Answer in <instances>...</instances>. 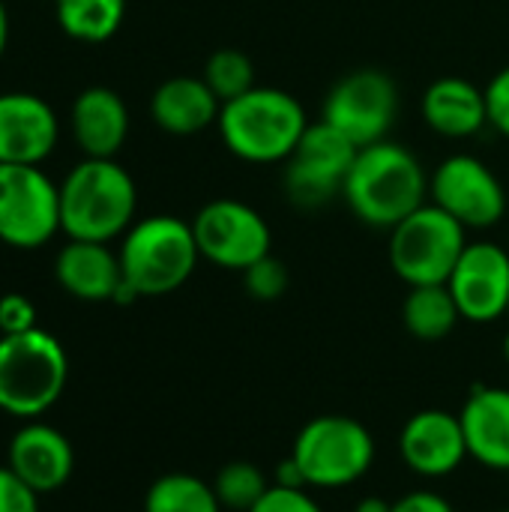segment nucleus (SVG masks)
Here are the masks:
<instances>
[{
	"label": "nucleus",
	"instance_id": "f257e3e1",
	"mask_svg": "<svg viewBox=\"0 0 509 512\" xmlns=\"http://www.w3.org/2000/svg\"><path fill=\"white\" fill-rule=\"evenodd\" d=\"M426 195V168L408 147L390 138L357 150L342 189L348 210L360 222L387 231L420 210L426 204Z\"/></svg>",
	"mask_w": 509,
	"mask_h": 512
},
{
	"label": "nucleus",
	"instance_id": "f03ea898",
	"mask_svg": "<svg viewBox=\"0 0 509 512\" xmlns=\"http://www.w3.org/2000/svg\"><path fill=\"white\" fill-rule=\"evenodd\" d=\"M219 138L231 156L249 165H285L309 129L306 108L279 87H252L219 111Z\"/></svg>",
	"mask_w": 509,
	"mask_h": 512
},
{
	"label": "nucleus",
	"instance_id": "7ed1b4c3",
	"mask_svg": "<svg viewBox=\"0 0 509 512\" xmlns=\"http://www.w3.org/2000/svg\"><path fill=\"white\" fill-rule=\"evenodd\" d=\"M135 210V180L114 159L84 156L60 183V231L69 240L111 243L132 228Z\"/></svg>",
	"mask_w": 509,
	"mask_h": 512
},
{
	"label": "nucleus",
	"instance_id": "20e7f679",
	"mask_svg": "<svg viewBox=\"0 0 509 512\" xmlns=\"http://www.w3.org/2000/svg\"><path fill=\"white\" fill-rule=\"evenodd\" d=\"M117 255L123 279L138 291V297H162L183 288L201 261L192 222L168 213L132 222Z\"/></svg>",
	"mask_w": 509,
	"mask_h": 512
},
{
	"label": "nucleus",
	"instance_id": "39448f33",
	"mask_svg": "<svg viewBox=\"0 0 509 512\" xmlns=\"http://www.w3.org/2000/svg\"><path fill=\"white\" fill-rule=\"evenodd\" d=\"M69 360L63 345L33 327L0 336V411L18 420L42 417L66 390Z\"/></svg>",
	"mask_w": 509,
	"mask_h": 512
},
{
	"label": "nucleus",
	"instance_id": "423d86ee",
	"mask_svg": "<svg viewBox=\"0 0 509 512\" xmlns=\"http://www.w3.org/2000/svg\"><path fill=\"white\" fill-rule=\"evenodd\" d=\"M291 459L300 465L309 489H345L372 471L375 438L360 420L327 414L300 429Z\"/></svg>",
	"mask_w": 509,
	"mask_h": 512
},
{
	"label": "nucleus",
	"instance_id": "0eeeda50",
	"mask_svg": "<svg viewBox=\"0 0 509 512\" xmlns=\"http://www.w3.org/2000/svg\"><path fill=\"white\" fill-rule=\"evenodd\" d=\"M468 246V228L426 201L390 228V267L408 285H447Z\"/></svg>",
	"mask_w": 509,
	"mask_h": 512
},
{
	"label": "nucleus",
	"instance_id": "6e6552de",
	"mask_svg": "<svg viewBox=\"0 0 509 512\" xmlns=\"http://www.w3.org/2000/svg\"><path fill=\"white\" fill-rule=\"evenodd\" d=\"M357 144L327 120L309 123L297 150L285 162V195L300 210H321L345 189Z\"/></svg>",
	"mask_w": 509,
	"mask_h": 512
},
{
	"label": "nucleus",
	"instance_id": "1a4fd4ad",
	"mask_svg": "<svg viewBox=\"0 0 509 512\" xmlns=\"http://www.w3.org/2000/svg\"><path fill=\"white\" fill-rule=\"evenodd\" d=\"M60 231V186L39 165H0V243L39 249Z\"/></svg>",
	"mask_w": 509,
	"mask_h": 512
},
{
	"label": "nucleus",
	"instance_id": "9d476101",
	"mask_svg": "<svg viewBox=\"0 0 509 512\" xmlns=\"http://www.w3.org/2000/svg\"><path fill=\"white\" fill-rule=\"evenodd\" d=\"M192 231L201 258L222 270L243 273L273 249L267 219L237 198H216L204 204L192 219Z\"/></svg>",
	"mask_w": 509,
	"mask_h": 512
},
{
	"label": "nucleus",
	"instance_id": "9b49d317",
	"mask_svg": "<svg viewBox=\"0 0 509 512\" xmlns=\"http://www.w3.org/2000/svg\"><path fill=\"white\" fill-rule=\"evenodd\" d=\"M399 114L396 81L381 69H354L342 75L324 102V117L357 147H369L387 138Z\"/></svg>",
	"mask_w": 509,
	"mask_h": 512
},
{
	"label": "nucleus",
	"instance_id": "f8f14e48",
	"mask_svg": "<svg viewBox=\"0 0 509 512\" xmlns=\"http://www.w3.org/2000/svg\"><path fill=\"white\" fill-rule=\"evenodd\" d=\"M429 198L465 228H495L507 216L504 183L471 153H453L435 168L429 177Z\"/></svg>",
	"mask_w": 509,
	"mask_h": 512
},
{
	"label": "nucleus",
	"instance_id": "ddd939ff",
	"mask_svg": "<svg viewBox=\"0 0 509 512\" xmlns=\"http://www.w3.org/2000/svg\"><path fill=\"white\" fill-rule=\"evenodd\" d=\"M447 288L459 315L471 324H492L509 312V252L492 240L468 243Z\"/></svg>",
	"mask_w": 509,
	"mask_h": 512
},
{
	"label": "nucleus",
	"instance_id": "4468645a",
	"mask_svg": "<svg viewBox=\"0 0 509 512\" xmlns=\"http://www.w3.org/2000/svg\"><path fill=\"white\" fill-rule=\"evenodd\" d=\"M399 456L414 474L426 480H441L456 474L468 459V444L459 417L441 408L414 414L402 426Z\"/></svg>",
	"mask_w": 509,
	"mask_h": 512
},
{
	"label": "nucleus",
	"instance_id": "2eb2a0df",
	"mask_svg": "<svg viewBox=\"0 0 509 512\" xmlns=\"http://www.w3.org/2000/svg\"><path fill=\"white\" fill-rule=\"evenodd\" d=\"M60 138L54 108L36 93H0V165H42Z\"/></svg>",
	"mask_w": 509,
	"mask_h": 512
},
{
	"label": "nucleus",
	"instance_id": "dca6fc26",
	"mask_svg": "<svg viewBox=\"0 0 509 512\" xmlns=\"http://www.w3.org/2000/svg\"><path fill=\"white\" fill-rule=\"evenodd\" d=\"M6 468L36 495H51L69 483L75 471V453L69 438L54 426L24 423L9 441Z\"/></svg>",
	"mask_w": 509,
	"mask_h": 512
},
{
	"label": "nucleus",
	"instance_id": "f3484780",
	"mask_svg": "<svg viewBox=\"0 0 509 512\" xmlns=\"http://www.w3.org/2000/svg\"><path fill=\"white\" fill-rule=\"evenodd\" d=\"M69 126L87 159H114L129 135V108L111 87H87L72 102Z\"/></svg>",
	"mask_w": 509,
	"mask_h": 512
},
{
	"label": "nucleus",
	"instance_id": "a211bd4d",
	"mask_svg": "<svg viewBox=\"0 0 509 512\" xmlns=\"http://www.w3.org/2000/svg\"><path fill=\"white\" fill-rule=\"evenodd\" d=\"M459 423L468 444V459L489 471H509V390L477 387L462 411Z\"/></svg>",
	"mask_w": 509,
	"mask_h": 512
},
{
	"label": "nucleus",
	"instance_id": "6ab92c4d",
	"mask_svg": "<svg viewBox=\"0 0 509 512\" xmlns=\"http://www.w3.org/2000/svg\"><path fill=\"white\" fill-rule=\"evenodd\" d=\"M54 276L60 288L87 303L114 300L117 288L123 285L120 255L108 249V243L90 240H69L54 261Z\"/></svg>",
	"mask_w": 509,
	"mask_h": 512
},
{
	"label": "nucleus",
	"instance_id": "aec40b11",
	"mask_svg": "<svg viewBox=\"0 0 509 512\" xmlns=\"http://www.w3.org/2000/svg\"><path fill=\"white\" fill-rule=\"evenodd\" d=\"M420 114L426 126L444 138H471L489 126L486 93L459 75H444L432 81L423 93Z\"/></svg>",
	"mask_w": 509,
	"mask_h": 512
},
{
	"label": "nucleus",
	"instance_id": "412c9836",
	"mask_svg": "<svg viewBox=\"0 0 509 512\" xmlns=\"http://www.w3.org/2000/svg\"><path fill=\"white\" fill-rule=\"evenodd\" d=\"M222 102L204 78L174 75L150 96V117L168 135H198L219 120Z\"/></svg>",
	"mask_w": 509,
	"mask_h": 512
},
{
	"label": "nucleus",
	"instance_id": "4be33fe9",
	"mask_svg": "<svg viewBox=\"0 0 509 512\" xmlns=\"http://www.w3.org/2000/svg\"><path fill=\"white\" fill-rule=\"evenodd\" d=\"M462 321L459 306L447 285H417L402 303V324L411 336L423 342H438L456 330Z\"/></svg>",
	"mask_w": 509,
	"mask_h": 512
},
{
	"label": "nucleus",
	"instance_id": "5701e85b",
	"mask_svg": "<svg viewBox=\"0 0 509 512\" xmlns=\"http://www.w3.org/2000/svg\"><path fill=\"white\" fill-rule=\"evenodd\" d=\"M54 15L69 39L96 45L120 30L126 0H54Z\"/></svg>",
	"mask_w": 509,
	"mask_h": 512
},
{
	"label": "nucleus",
	"instance_id": "b1692460",
	"mask_svg": "<svg viewBox=\"0 0 509 512\" xmlns=\"http://www.w3.org/2000/svg\"><path fill=\"white\" fill-rule=\"evenodd\" d=\"M144 512H222V504L210 483L192 474H165L147 489Z\"/></svg>",
	"mask_w": 509,
	"mask_h": 512
},
{
	"label": "nucleus",
	"instance_id": "393cba45",
	"mask_svg": "<svg viewBox=\"0 0 509 512\" xmlns=\"http://www.w3.org/2000/svg\"><path fill=\"white\" fill-rule=\"evenodd\" d=\"M201 78L216 93V99L225 105V102H231V99H237V96H243L246 90L255 87V66L243 51L219 48V51H213L207 57Z\"/></svg>",
	"mask_w": 509,
	"mask_h": 512
},
{
	"label": "nucleus",
	"instance_id": "a878e982",
	"mask_svg": "<svg viewBox=\"0 0 509 512\" xmlns=\"http://www.w3.org/2000/svg\"><path fill=\"white\" fill-rule=\"evenodd\" d=\"M270 489L264 471L252 462H231L225 465L216 480H213V492L222 504V510L249 512Z\"/></svg>",
	"mask_w": 509,
	"mask_h": 512
},
{
	"label": "nucleus",
	"instance_id": "bb28decb",
	"mask_svg": "<svg viewBox=\"0 0 509 512\" xmlns=\"http://www.w3.org/2000/svg\"><path fill=\"white\" fill-rule=\"evenodd\" d=\"M243 282H246V291L255 300L273 303V300H279L288 291L291 276H288V267L279 258H273V252H270L261 261H255L249 270H243Z\"/></svg>",
	"mask_w": 509,
	"mask_h": 512
},
{
	"label": "nucleus",
	"instance_id": "cd10ccee",
	"mask_svg": "<svg viewBox=\"0 0 509 512\" xmlns=\"http://www.w3.org/2000/svg\"><path fill=\"white\" fill-rule=\"evenodd\" d=\"M249 512H324L321 504L309 495V489H285L270 486L264 498Z\"/></svg>",
	"mask_w": 509,
	"mask_h": 512
},
{
	"label": "nucleus",
	"instance_id": "c85d7f7f",
	"mask_svg": "<svg viewBox=\"0 0 509 512\" xmlns=\"http://www.w3.org/2000/svg\"><path fill=\"white\" fill-rule=\"evenodd\" d=\"M486 111H489V126L498 129L504 138H509V66L498 69L492 81L486 84Z\"/></svg>",
	"mask_w": 509,
	"mask_h": 512
},
{
	"label": "nucleus",
	"instance_id": "c756f323",
	"mask_svg": "<svg viewBox=\"0 0 509 512\" xmlns=\"http://www.w3.org/2000/svg\"><path fill=\"white\" fill-rule=\"evenodd\" d=\"M36 327V309L24 294H6L0 297V333L3 336H15V333H27Z\"/></svg>",
	"mask_w": 509,
	"mask_h": 512
},
{
	"label": "nucleus",
	"instance_id": "7c9ffc66",
	"mask_svg": "<svg viewBox=\"0 0 509 512\" xmlns=\"http://www.w3.org/2000/svg\"><path fill=\"white\" fill-rule=\"evenodd\" d=\"M0 512H39V495L6 465L0 468Z\"/></svg>",
	"mask_w": 509,
	"mask_h": 512
},
{
	"label": "nucleus",
	"instance_id": "2f4dec72",
	"mask_svg": "<svg viewBox=\"0 0 509 512\" xmlns=\"http://www.w3.org/2000/svg\"><path fill=\"white\" fill-rule=\"evenodd\" d=\"M393 512H456L453 504L438 492H411L393 504Z\"/></svg>",
	"mask_w": 509,
	"mask_h": 512
},
{
	"label": "nucleus",
	"instance_id": "473e14b6",
	"mask_svg": "<svg viewBox=\"0 0 509 512\" xmlns=\"http://www.w3.org/2000/svg\"><path fill=\"white\" fill-rule=\"evenodd\" d=\"M273 486H285V489H309V483H306V477H303L300 465H297V462H294L291 456L279 462Z\"/></svg>",
	"mask_w": 509,
	"mask_h": 512
},
{
	"label": "nucleus",
	"instance_id": "72a5a7b5",
	"mask_svg": "<svg viewBox=\"0 0 509 512\" xmlns=\"http://www.w3.org/2000/svg\"><path fill=\"white\" fill-rule=\"evenodd\" d=\"M354 512H393V504L390 501H384V498H378V495H369V498H363Z\"/></svg>",
	"mask_w": 509,
	"mask_h": 512
},
{
	"label": "nucleus",
	"instance_id": "f704fd0d",
	"mask_svg": "<svg viewBox=\"0 0 509 512\" xmlns=\"http://www.w3.org/2000/svg\"><path fill=\"white\" fill-rule=\"evenodd\" d=\"M6 42H9V15H6V6L0 0V57L6 51Z\"/></svg>",
	"mask_w": 509,
	"mask_h": 512
},
{
	"label": "nucleus",
	"instance_id": "c9c22d12",
	"mask_svg": "<svg viewBox=\"0 0 509 512\" xmlns=\"http://www.w3.org/2000/svg\"><path fill=\"white\" fill-rule=\"evenodd\" d=\"M501 354H504V360L509 363V330H507V336H504V342H501Z\"/></svg>",
	"mask_w": 509,
	"mask_h": 512
},
{
	"label": "nucleus",
	"instance_id": "e433bc0d",
	"mask_svg": "<svg viewBox=\"0 0 509 512\" xmlns=\"http://www.w3.org/2000/svg\"><path fill=\"white\" fill-rule=\"evenodd\" d=\"M498 512H509V507H507V510H498Z\"/></svg>",
	"mask_w": 509,
	"mask_h": 512
},
{
	"label": "nucleus",
	"instance_id": "4c0bfd02",
	"mask_svg": "<svg viewBox=\"0 0 509 512\" xmlns=\"http://www.w3.org/2000/svg\"><path fill=\"white\" fill-rule=\"evenodd\" d=\"M51 3H54V0H51Z\"/></svg>",
	"mask_w": 509,
	"mask_h": 512
},
{
	"label": "nucleus",
	"instance_id": "58836bf2",
	"mask_svg": "<svg viewBox=\"0 0 509 512\" xmlns=\"http://www.w3.org/2000/svg\"><path fill=\"white\" fill-rule=\"evenodd\" d=\"M507 315H509V312H507Z\"/></svg>",
	"mask_w": 509,
	"mask_h": 512
}]
</instances>
